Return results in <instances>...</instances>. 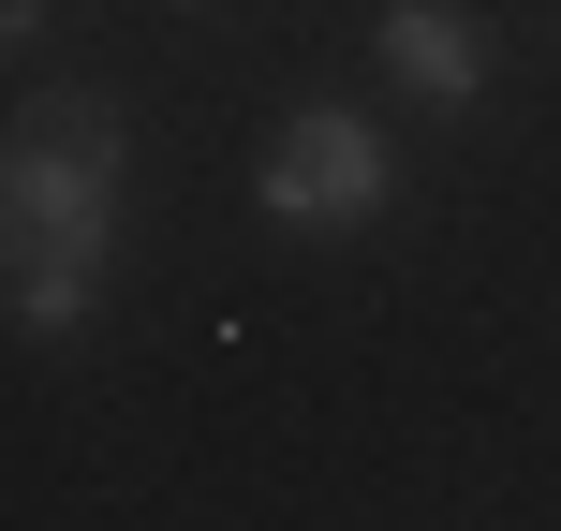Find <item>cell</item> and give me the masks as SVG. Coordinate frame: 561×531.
Instances as JSON below:
<instances>
[{
  "instance_id": "2",
  "label": "cell",
  "mask_w": 561,
  "mask_h": 531,
  "mask_svg": "<svg viewBox=\"0 0 561 531\" xmlns=\"http://www.w3.org/2000/svg\"><path fill=\"white\" fill-rule=\"evenodd\" d=\"M385 134L369 118H340V104H296L280 118V148H266V222H296V236H355L369 207H385Z\"/></svg>"
},
{
  "instance_id": "3",
  "label": "cell",
  "mask_w": 561,
  "mask_h": 531,
  "mask_svg": "<svg viewBox=\"0 0 561 531\" xmlns=\"http://www.w3.org/2000/svg\"><path fill=\"white\" fill-rule=\"evenodd\" d=\"M385 59H399V89H428L444 118L488 89V45H473V15H444V0H385Z\"/></svg>"
},
{
  "instance_id": "1",
  "label": "cell",
  "mask_w": 561,
  "mask_h": 531,
  "mask_svg": "<svg viewBox=\"0 0 561 531\" xmlns=\"http://www.w3.org/2000/svg\"><path fill=\"white\" fill-rule=\"evenodd\" d=\"M104 207H118V104H75V118H45V134H15V163H0V236H15V325L30 339L89 325Z\"/></svg>"
}]
</instances>
